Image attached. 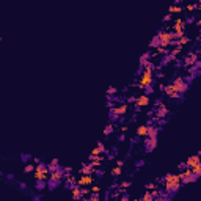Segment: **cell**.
<instances>
[{"label": "cell", "instance_id": "cell-1", "mask_svg": "<svg viewBox=\"0 0 201 201\" xmlns=\"http://www.w3.org/2000/svg\"><path fill=\"white\" fill-rule=\"evenodd\" d=\"M160 181L164 182V187H165V192L167 193H176L181 189V184H182L181 182V175H171V173L164 176Z\"/></svg>", "mask_w": 201, "mask_h": 201}, {"label": "cell", "instance_id": "cell-2", "mask_svg": "<svg viewBox=\"0 0 201 201\" xmlns=\"http://www.w3.org/2000/svg\"><path fill=\"white\" fill-rule=\"evenodd\" d=\"M173 87H175V91L179 93V94H184L185 91L189 90V82L182 77H177V79L173 80Z\"/></svg>", "mask_w": 201, "mask_h": 201}, {"label": "cell", "instance_id": "cell-3", "mask_svg": "<svg viewBox=\"0 0 201 201\" xmlns=\"http://www.w3.org/2000/svg\"><path fill=\"white\" fill-rule=\"evenodd\" d=\"M152 83H154L152 74H148V72H141L140 82H138V90H146L148 87H152Z\"/></svg>", "mask_w": 201, "mask_h": 201}, {"label": "cell", "instance_id": "cell-4", "mask_svg": "<svg viewBox=\"0 0 201 201\" xmlns=\"http://www.w3.org/2000/svg\"><path fill=\"white\" fill-rule=\"evenodd\" d=\"M64 177V171H63V168H58L55 173H50V177H49V185H50V189L52 187H55L57 184L60 182L61 179Z\"/></svg>", "mask_w": 201, "mask_h": 201}, {"label": "cell", "instance_id": "cell-5", "mask_svg": "<svg viewBox=\"0 0 201 201\" xmlns=\"http://www.w3.org/2000/svg\"><path fill=\"white\" fill-rule=\"evenodd\" d=\"M127 112V104H121L119 107H112L110 109V118L112 119H118L119 116L126 115Z\"/></svg>", "mask_w": 201, "mask_h": 201}, {"label": "cell", "instance_id": "cell-6", "mask_svg": "<svg viewBox=\"0 0 201 201\" xmlns=\"http://www.w3.org/2000/svg\"><path fill=\"white\" fill-rule=\"evenodd\" d=\"M196 61H198V55H196L195 52H190V53H189V55L184 58V64H185L187 68H192V66H195V64H196Z\"/></svg>", "mask_w": 201, "mask_h": 201}, {"label": "cell", "instance_id": "cell-7", "mask_svg": "<svg viewBox=\"0 0 201 201\" xmlns=\"http://www.w3.org/2000/svg\"><path fill=\"white\" fill-rule=\"evenodd\" d=\"M198 164H201V156L200 154H195V156H190L187 160H185V167L187 168H193Z\"/></svg>", "mask_w": 201, "mask_h": 201}, {"label": "cell", "instance_id": "cell-8", "mask_svg": "<svg viewBox=\"0 0 201 201\" xmlns=\"http://www.w3.org/2000/svg\"><path fill=\"white\" fill-rule=\"evenodd\" d=\"M94 182V179H93V176H88V175H82L77 179V185L79 187H83V185H93Z\"/></svg>", "mask_w": 201, "mask_h": 201}, {"label": "cell", "instance_id": "cell-9", "mask_svg": "<svg viewBox=\"0 0 201 201\" xmlns=\"http://www.w3.org/2000/svg\"><path fill=\"white\" fill-rule=\"evenodd\" d=\"M164 93L168 96V98H173V99H179V98H181V94H179V93H176V91H175V87H173V83L165 85V90H164Z\"/></svg>", "mask_w": 201, "mask_h": 201}, {"label": "cell", "instance_id": "cell-10", "mask_svg": "<svg viewBox=\"0 0 201 201\" xmlns=\"http://www.w3.org/2000/svg\"><path fill=\"white\" fill-rule=\"evenodd\" d=\"M187 22L184 21V19H176L175 21V25H173V30H175V33H179V32H185V28H187Z\"/></svg>", "mask_w": 201, "mask_h": 201}, {"label": "cell", "instance_id": "cell-11", "mask_svg": "<svg viewBox=\"0 0 201 201\" xmlns=\"http://www.w3.org/2000/svg\"><path fill=\"white\" fill-rule=\"evenodd\" d=\"M146 105H149V96L148 94L138 96L137 100H135V107H137V109H140V107H146Z\"/></svg>", "mask_w": 201, "mask_h": 201}, {"label": "cell", "instance_id": "cell-12", "mask_svg": "<svg viewBox=\"0 0 201 201\" xmlns=\"http://www.w3.org/2000/svg\"><path fill=\"white\" fill-rule=\"evenodd\" d=\"M71 193H72V198H74L76 201H82V187H79V185H72L71 187Z\"/></svg>", "mask_w": 201, "mask_h": 201}, {"label": "cell", "instance_id": "cell-13", "mask_svg": "<svg viewBox=\"0 0 201 201\" xmlns=\"http://www.w3.org/2000/svg\"><path fill=\"white\" fill-rule=\"evenodd\" d=\"M93 173H94V167H93L91 164H83L82 168H80V175H88V176H91Z\"/></svg>", "mask_w": 201, "mask_h": 201}, {"label": "cell", "instance_id": "cell-14", "mask_svg": "<svg viewBox=\"0 0 201 201\" xmlns=\"http://www.w3.org/2000/svg\"><path fill=\"white\" fill-rule=\"evenodd\" d=\"M157 105H159V109H157V112H156V116H157V118L167 116V113H168V109H167V107H165L162 102H157Z\"/></svg>", "mask_w": 201, "mask_h": 201}, {"label": "cell", "instance_id": "cell-15", "mask_svg": "<svg viewBox=\"0 0 201 201\" xmlns=\"http://www.w3.org/2000/svg\"><path fill=\"white\" fill-rule=\"evenodd\" d=\"M102 160H104V156L100 154V156H90V164L93 165V167H99L100 164H102Z\"/></svg>", "mask_w": 201, "mask_h": 201}, {"label": "cell", "instance_id": "cell-16", "mask_svg": "<svg viewBox=\"0 0 201 201\" xmlns=\"http://www.w3.org/2000/svg\"><path fill=\"white\" fill-rule=\"evenodd\" d=\"M157 146V138H148L146 140V151L151 152V151H154Z\"/></svg>", "mask_w": 201, "mask_h": 201}, {"label": "cell", "instance_id": "cell-17", "mask_svg": "<svg viewBox=\"0 0 201 201\" xmlns=\"http://www.w3.org/2000/svg\"><path fill=\"white\" fill-rule=\"evenodd\" d=\"M148 129H149V124L138 126V129H137V135H138V137H148Z\"/></svg>", "mask_w": 201, "mask_h": 201}, {"label": "cell", "instance_id": "cell-18", "mask_svg": "<svg viewBox=\"0 0 201 201\" xmlns=\"http://www.w3.org/2000/svg\"><path fill=\"white\" fill-rule=\"evenodd\" d=\"M149 57H151V53H148V52H146V53H143V55H141V58H140V64H141L143 68H145L146 64H149V63H151Z\"/></svg>", "mask_w": 201, "mask_h": 201}, {"label": "cell", "instance_id": "cell-19", "mask_svg": "<svg viewBox=\"0 0 201 201\" xmlns=\"http://www.w3.org/2000/svg\"><path fill=\"white\" fill-rule=\"evenodd\" d=\"M157 134H159V129L154 126H149L148 129V138H157Z\"/></svg>", "mask_w": 201, "mask_h": 201}, {"label": "cell", "instance_id": "cell-20", "mask_svg": "<svg viewBox=\"0 0 201 201\" xmlns=\"http://www.w3.org/2000/svg\"><path fill=\"white\" fill-rule=\"evenodd\" d=\"M181 52H182V47H181V46H177V47H175V49L171 50V53H170V57H171V58L175 60V58H176L177 55H179Z\"/></svg>", "mask_w": 201, "mask_h": 201}, {"label": "cell", "instance_id": "cell-21", "mask_svg": "<svg viewBox=\"0 0 201 201\" xmlns=\"http://www.w3.org/2000/svg\"><path fill=\"white\" fill-rule=\"evenodd\" d=\"M141 201H154V196H152V193L146 190V192H145V195L141 196Z\"/></svg>", "mask_w": 201, "mask_h": 201}, {"label": "cell", "instance_id": "cell-22", "mask_svg": "<svg viewBox=\"0 0 201 201\" xmlns=\"http://www.w3.org/2000/svg\"><path fill=\"white\" fill-rule=\"evenodd\" d=\"M130 185H132V182H130V181H124V182L119 184V187H121L119 190H121V193H124V192H126V189H127V187H130Z\"/></svg>", "mask_w": 201, "mask_h": 201}, {"label": "cell", "instance_id": "cell-23", "mask_svg": "<svg viewBox=\"0 0 201 201\" xmlns=\"http://www.w3.org/2000/svg\"><path fill=\"white\" fill-rule=\"evenodd\" d=\"M192 173H193V175H195L196 177H200V176H201V164H198L196 167H193V168H192Z\"/></svg>", "mask_w": 201, "mask_h": 201}, {"label": "cell", "instance_id": "cell-24", "mask_svg": "<svg viewBox=\"0 0 201 201\" xmlns=\"http://www.w3.org/2000/svg\"><path fill=\"white\" fill-rule=\"evenodd\" d=\"M149 47H156V49H159V47H160V40H159V38H157V36L154 38V40L151 41Z\"/></svg>", "mask_w": 201, "mask_h": 201}, {"label": "cell", "instance_id": "cell-25", "mask_svg": "<svg viewBox=\"0 0 201 201\" xmlns=\"http://www.w3.org/2000/svg\"><path fill=\"white\" fill-rule=\"evenodd\" d=\"M181 11H182V8H181V6H177V5H173V6H170L168 13L171 14V13H181Z\"/></svg>", "mask_w": 201, "mask_h": 201}, {"label": "cell", "instance_id": "cell-26", "mask_svg": "<svg viewBox=\"0 0 201 201\" xmlns=\"http://www.w3.org/2000/svg\"><path fill=\"white\" fill-rule=\"evenodd\" d=\"M35 170H36V167L32 164H28V165H25V168H24V171L25 173H35Z\"/></svg>", "mask_w": 201, "mask_h": 201}, {"label": "cell", "instance_id": "cell-27", "mask_svg": "<svg viewBox=\"0 0 201 201\" xmlns=\"http://www.w3.org/2000/svg\"><path fill=\"white\" fill-rule=\"evenodd\" d=\"M112 175H113V176H119V175H121V167L112 168Z\"/></svg>", "mask_w": 201, "mask_h": 201}, {"label": "cell", "instance_id": "cell-28", "mask_svg": "<svg viewBox=\"0 0 201 201\" xmlns=\"http://www.w3.org/2000/svg\"><path fill=\"white\" fill-rule=\"evenodd\" d=\"M113 129H115V127L112 126V124H109V126L105 127V129H104V134H105V135H110L112 132H113Z\"/></svg>", "mask_w": 201, "mask_h": 201}, {"label": "cell", "instance_id": "cell-29", "mask_svg": "<svg viewBox=\"0 0 201 201\" xmlns=\"http://www.w3.org/2000/svg\"><path fill=\"white\" fill-rule=\"evenodd\" d=\"M58 168H60V165H52V164H49V173H55Z\"/></svg>", "mask_w": 201, "mask_h": 201}, {"label": "cell", "instance_id": "cell-30", "mask_svg": "<svg viewBox=\"0 0 201 201\" xmlns=\"http://www.w3.org/2000/svg\"><path fill=\"white\" fill-rule=\"evenodd\" d=\"M90 190H91V193H99V192H100V187H99V185H94V184H93L91 187H90Z\"/></svg>", "mask_w": 201, "mask_h": 201}, {"label": "cell", "instance_id": "cell-31", "mask_svg": "<svg viewBox=\"0 0 201 201\" xmlns=\"http://www.w3.org/2000/svg\"><path fill=\"white\" fill-rule=\"evenodd\" d=\"M98 148L100 149V152H102V154H105V152H107V149H105V145H104L102 141H99V143H98Z\"/></svg>", "mask_w": 201, "mask_h": 201}, {"label": "cell", "instance_id": "cell-32", "mask_svg": "<svg viewBox=\"0 0 201 201\" xmlns=\"http://www.w3.org/2000/svg\"><path fill=\"white\" fill-rule=\"evenodd\" d=\"M116 93H118V90H116L115 87H110L109 90H107V94H109V96H112V94H116Z\"/></svg>", "mask_w": 201, "mask_h": 201}, {"label": "cell", "instance_id": "cell-33", "mask_svg": "<svg viewBox=\"0 0 201 201\" xmlns=\"http://www.w3.org/2000/svg\"><path fill=\"white\" fill-rule=\"evenodd\" d=\"M100 154H102V152H100V149L98 148V146H96V148L91 151V154H90V156H100Z\"/></svg>", "mask_w": 201, "mask_h": 201}, {"label": "cell", "instance_id": "cell-34", "mask_svg": "<svg viewBox=\"0 0 201 201\" xmlns=\"http://www.w3.org/2000/svg\"><path fill=\"white\" fill-rule=\"evenodd\" d=\"M44 184H46V181H36V189H38V190H42Z\"/></svg>", "mask_w": 201, "mask_h": 201}, {"label": "cell", "instance_id": "cell-35", "mask_svg": "<svg viewBox=\"0 0 201 201\" xmlns=\"http://www.w3.org/2000/svg\"><path fill=\"white\" fill-rule=\"evenodd\" d=\"M91 195V190L90 189H82V196L85 198V196H90Z\"/></svg>", "mask_w": 201, "mask_h": 201}, {"label": "cell", "instance_id": "cell-36", "mask_svg": "<svg viewBox=\"0 0 201 201\" xmlns=\"http://www.w3.org/2000/svg\"><path fill=\"white\" fill-rule=\"evenodd\" d=\"M146 189H148V192H152V190H156V184H154V182H151V184H146Z\"/></svg>", "mask_w": 201, "mask_h": 201}, {"label": "cell", "instance_id": "cell-37", "mask_svg": "<svg viewBox=\"0 0 201 201\" xmlns=\"http://www.w3.org/2000/svg\"><path fill=\"white\" fill-rule=\"evenodd\" d=\"M94 175L98 177H102L104 176V170H94Z\"/></svg>", "mask_w": 201, "mask_h": 201}, {"label": "cell", "instance_id": "cell-38", "mask_svg": "<svg viewBox=\"0 0 201 201\" xmlns=\"http://www.w3.org/2000/svg\"><path fill=\"white\" fill-rule=\"evenodd\" d=\"M112 198H121V190L113 192V193H112Z\"/></svg>", "mask_w": 201, "mask_h": 201}, {"label": "cell", "instance_id": "cell-39", "mask_svg": "<svg viewBox=\"0 0 201 201\" xmlns=\"http://www.w3.org/2000/svg\"><path fill=\"white\" fill-rule=\"evenodd\" d=\"M196 6H198L196 3H195V5H187V11H195V10H196Z\"/></svg>", "mask_w": 201, "mask_h": 201}, {"label": "cell", "instance_id": "cell-40", "mask_svg": "<svg viewBox=\"0 0 201 201\" xmlns=\"http://www.w3.org/2000/svg\"><path fill=\"white\" fill-rule=\"evenodd\" d=\"M63 171H64V173H66V175H71V171H72V168H71V167H64V168H63Z\"/></svg>", "mask_w": 201, "mask_h": 201}, {"label": "cell", "instance_id": "cell-41", "mask_svg": "<svg viewBox=\"0 0 201 201\" xmlns=\"http://www.w3.org/2000/svg\"><path fill=\"white\" fill-rule=\"evenodd\" d=\"M119 201H130L129 200V195H127V193H126V195H123L121 198H119Z\"/></svg>", "mask_w": 201, "mask_h": 201}, {"label": "cell", "instance_id": "cell-42", "mask_svg": "<svg viewBox=\"0 0 201 201\" xmlns=\"http://www.w3.org/2000/svg\"><path fill=\"white\" fill-rule=\"evenodd\" d=\"M135 100H137V98H134V96H132V98H127V99H126V104H127V102H134V104H135Z\"/></svg>", "mask_w": 201, "mask_h": 201}, {"label": "cell", "instance_id": "cell-43", "mask_svg": "<svg viewBox=\"0 0 201 201\" xmlns=\"http://www.w3.org/2000/svg\"><path fill=\"white\" fill-rule=\"evenodd\" d=\"M170 19H171V14H170V13H168V14H165V17H164V22H168Z\"/></svg>", "mask_w": 201, "mask_h": 201}, {"label": "cell", "instance_id": "cell-44", "mask_svg": "<svg viewBox=\"0 0 201 201\" xmlns=\"http://www.w3.org/2000/svg\"><path fill=\"white\" fill-rule=\"evenodd\" d=\"M152 91H154V88H152V87H148V88H146V94H151Z\"/></svg>", "mask_w": 201, "mask_h": 201}, {"label": "cell", "instance_id": "cell-45", "mask_svg": "<svg viewBox=\"0 0 201 201\" xmlns=\"http://www.w3.org/2000/svg\"><path fill=\"white\" fill-rule=\"evenodd\" d=\"M123 165H124V162H123V160H118L116 162V167H123Z\"/></svg>", "mask_w": 201, "mask_h": 201}, {"label": "cell", "instance_id": "cell-46", "mask_svg": "<svg viewBox=\"0 0 201 201\" xmlns=\"http://www.w3.org/2000/svg\"><path fill=\"white\" fill-rule=\"evenodd\" d=\"M50 164H52V165H60V164H58V159H53L52 162H50Z\"/></svg>", "mask_w": 201, "mask_h": 201}, {"label": "cell", "instance_id": "cell-47", "mask_svg": "<svg viewBox=\"0 0 201 201\" xmlns=\"http://www.w3.org/2000/svg\"><path fill=\"white\" fill-rule=\"evenodd\" d=\"M154 201H165V198H162V196H157V198H154Z\"/></svg>", "mask_w": 201, "mask_h": 201}, {"label": "cell", "instance_id": "cell-48", "mask_svg": "<svg viewBox=\"0 0 201 201\" xmlns=\"http://www.w3.org/2000/svg\"><path fill=\"white\" fill-rule=\"evenodd\" d=\"M127 129H129L127 126H123V127H121V130H123V132H127Z\"/></svg>", "mask_w": 201, "mask_h": 201}, {"label": "cell", "instance_id": "cell-49", "mask_svg": "<svg viewBox=\"0 0 201 201\" xmlns=\"http://www.w3.org/2000/svg\"><path fill=\"white\" fill-rule=\"evenodd\" d=\"M196 25H200V27H201V19H198V21H196Z\"/></svg>", "mask_w": 201, "mask_h": 201}]
</instances>
